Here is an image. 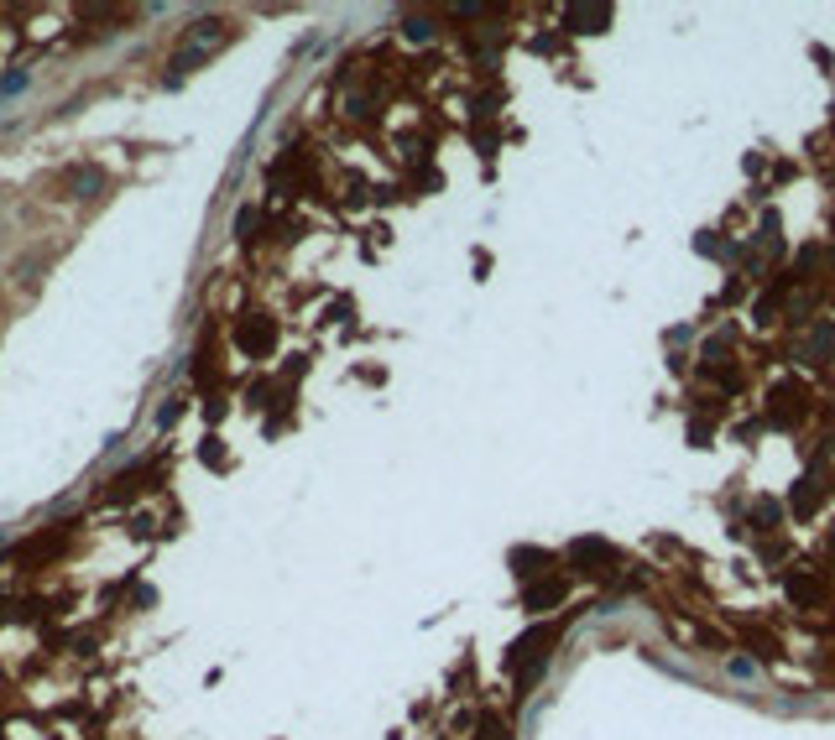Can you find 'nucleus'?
Listing matches in <instances>:
<instances>
[{
  "label": "nucleus",
  "instance_id": "1",
  "mask_svg": "<svg viewBox=\"0 0 835 740\" xmlns=\"http://www.w3.org/2000/svg\"><path fill=\"white\" fill-rule=\"evenodd\" d=\"M240 345H246V349H267L272 345V329L267 324H240Z\"/></svg>",
  "mask_w": 835,
  "mask_h": 740
}]
</instances>
